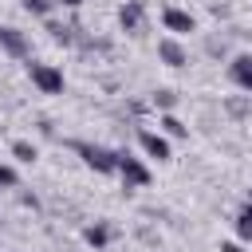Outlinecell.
Here are the masks:
<instances>
[{"label": "cell", "mask_w": 252, "mask_h": 252, "mask_svg": "<svg viewBox=\"0 0 252 252\" xmlns=\"http://www.w3.org/2000/svg\"><path fill=\"white\" fill-rule=\"evenodd\" d=\"M142 20H146V4H142V0H126V4L118 8L122 32H142Z\"/></svg>", "instance_id": "obj_9"}, {"label": "cell", "mask_w": 252, "mask_h": 252, "mask_svg": "<svg viewBox=\"0 0 252 252\" xmlns=\"http://www.w3.org/2000/svg\"><path fill=\"white\" fill-rule=\"evenodd\" d=\"M16 185H20V173L8 161H0V189H16Z\"/></svg>", "instance_id": "obj_17"}, {"label": "cell", "mask_w": 252, "mask_h": 252, "mask_svg": "<svg viewBox=\"0 0 252 252\" xmlns=\"http://www.w3.org/2000/svg\"><path fill=\"white\" fill-rule=\"evenodd\" d=\"M236 236H240V240H252V201L236 213Z\"/></svg>", "instance_id": "obj_14"}, {"label": "cell", "mask_w": 252, "mask_h": 252, "mask_svg": "<svg viewBox=\"0 0 252 252\" xmlns=\"http://www.w3.org/2000/svg\"><path fill=\"white\" fill-rule=\"evenodd\" d=\"M71 150L83 158L87 169H94V173H114L118 150H106V146H98V142H71Z\"/></svg>", "instance_id": "obj_1"}, {"label": "cell", "mask_w": 252, "mask_h": 252, "mask_svg": "<svg viewBox=\"0 0 252 252\" xmlns=\"http://www.w3.org/2000/svg\"><path fill=\"white\" fill-rule=\"evenodd\" d=\"M161 28H165V32L177 39V35H189V32H197V20H193L185 8H173V4H169V8H161Z\"/></svg>", "instance_id": "obj_4"}, {"label": "cell", "mask_w": 252, "mask_h": 252, "mask_svg": "<svg viewBox=\"0 0 252 252\" xmlns=\"http://www.w3.org/2000/svg\"><path fill=\"white\" fill-rule=\"evenodd\" d=\"M228 79L244 91V94H252V55L244 51V55H236L232 63H228Z\"/></svg>", "instance_id": "obj_8"}, {"label": "cell", "mask_w": 252, "mask_h": 252, "mask_svg": "<svg viewBox=\"0 0 252 252\" xmlns=\"http://www.w3.org/2000/svg\"><path fill=\"white\" fill-rule=\"evenodd\" d=\"M138 146H142V154L146 158H158V161H169L173 154H169V138L161 134V130H138Z\"/></svg>", "instance_id": "obj_5"}, {"label": "cell", "mask_w": 252, "mask_h": 252, "mask_svg": "<svg viewBox=\"0 0 252 252\" xmlns=\"http://www.w3.org/2000/svg\"><path fill=\"white\" fill-rule=\"evenodd\" d=\"M0 47H4L8 55L24 59V55H28V35H24L20 28H12V24H0Z\"/></svg>", "instance_id": "obj_7"}, {"label": "cell", "mask_w": 252, "mask_h": 252, "mask_svg": "<svg viewBox=\"0 0 252 252\" xmlns=\"http://www.w3.org/2000/svg\"><path fill=\"white\" fill-rule=\"evenodd\" d=\"M114 173L126 181V189H142V185H150V165L142 161V158H134V154H126V150H118V161H114Z\"/></svg>", "instance_id": "obj_2"}, {"label": "cell", "mask_w": 252, "mask_h": 252, "mask_svg": "<svg viewBox=\"0 0 252 252\" xmlns=\"http://www.w3.org/2000/svg\"><path fill=\"white\" fill-rule=\"evenodd\" d=\"M220 252H244L240 240H220Z\"/></svg>", "instance_id": "obj_18"}, {"label": "cell", "mask_w": 252, "mask_h": 252, "mask_svg": "<svg viewBox=\"0 0 252 252\" xmlns=\"http://www.w3.org/2000/svg\"><path fill=\"white\" fill-rule=\"evenodd\" d=\"M158 59H161L165 67H185V63H189V51H185L173 35H161V39H158Z\"/></svg>", "instance_id": "obj_6"}, {"label": "cell", "mask_w": 252, "mask_h": 252, "mask_svg": "<svg viewBox=\"0 0 252 252\" xmlns=\"http://www.w3.org/2000/svg\"><path fill=\"white\" fill-rule=\"evenodd\" d=\"M158 126H161V134H165V138H185V134H189V126H185L173 110H169V114H161V118H158Z\"/></svg>", "instance_id": "obj_11"}, {"label": "cell", "mask_w": 252, "mask_h": 252, "mask_svg": "<svg viewBox=\"0 0 252 252\" xmlns=\"http://www.w3.org/2000/svg\"><path fill=\"white\" fill-rule=\"evenodd\" d=\"M47 32H51V39H55V43H71V32H75V28H67V24H55V20H47Z\"/></svg>", "instance_id": "obj_15"}, {"label": "cell", "mask_w": 252, "mask_h": 252, "mask_svg": "<svg viewBox=\"0 0 252 252\" xmlns=\"http://www.w3.org/2000/svg\"><path fill=\"white\" fill-rule=\"evenodd\" d=\"M28 79L39 94H63V71L51 63H28Z\"/></svg>", "instance_id": "obj_3"}, {"label": "cell", "mask_w": 252, "mask_h": 252, "mask_svg": "<svg viewBox=\"0 0 252 252\" xmlns=\"http://www.w3.org/2000/svg\"><path fill=\"white\" fill-rule=\"evenodd\" d=\"M12 158H16V161H24V165H32V161L39 158V146H35V142H24V138H20V142H12Z\"/></svg>", "instance_id": "obj_12"}, {"label": "cell", "mask_w": 252, "mask_h": 252, "mask_svg": "<svg viewBox=\"0 0 252 252\" xmlns=\"http://www.w3.org/2000/svg\"><path fill=\"white\" fill-rule=\"evenodd\" d=\"M83 240H87L91 248H106V244H110V224H106V220L87 224V228H83Z\"/></svg>", "instance_id": "obj_10"}, {"label": "cell", "mask_w": 252, "mask_h": 252, "mask_svg": "<svg viewBox=\"0 0 252 252\" xmlns=\"http://www.w3.org/2000/svg\"><path fill=\"white\" fill-rule=\"evenodd\" d=\"M173 102H177V94H173V91H154V106H158L161 114H169V110H173Z\"/></svg>", "instance_id": "obj_16"}, {"label": "cell", "mask_w": 252, "mask_h": 252, "mask_svg": "<svg viewBox=\"0 0 252 252\" xmlns=\"http://www.w3.org/2000/svg\"><path fill=\"white\" fill-rule=\"evenodd\" d=\"M55 4H63V8H79L83 0H55Z\"/></svg>", "instance_id": "obj_19"}, {"label": "cell", "mask_w": 252, "mask_h": 252, "mask_svg": "<svg viewBox=\"0 0 252 252\" xmlns=\"http://www.w3.org/2000/svg\"><path fill=\"white\" fill-rule=\"evenodd\" d=\"M20 4H24V12H32L39 20H51V12H55V0H20Z\"/></svg>", "instance_id": "obj_13"}]
</instances>
